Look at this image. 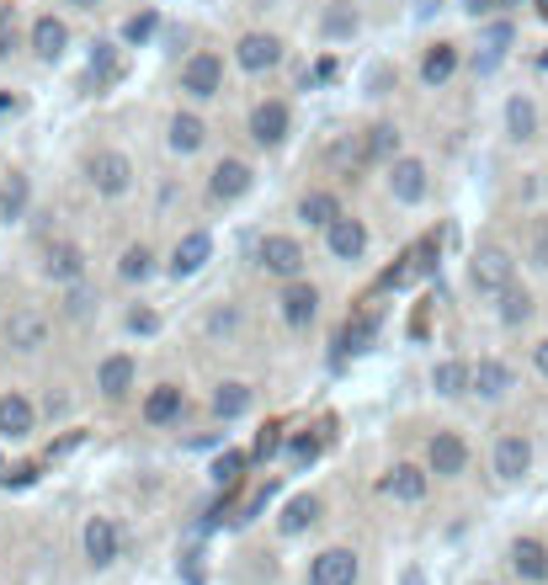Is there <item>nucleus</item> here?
Here are the masks:
<instances>
[{
	"label": "nucleus",
	"instance_id": "f257e3e1",
	"mask_svg": "<svg viewBox=\"0 0 548 585\" xmlns=\"http://www.w3.org/2000/svg\"><path fill=\"white\" fill-rule=\"evenodd\" d=\"M251 261L261 277H277V283H298L303 272H309V251H303V240L298 235H261L251 246Z\"/></svg>",
	"mask_w": 548,
	"mask_h": 585
},
{
	"label": "nucleus",
	"instance_id": "f03ea898",
	"mask_svg": "<svg viewBox=\"0 0 548 585\" xmlns=\"http://www.w3.org/2000/svg\"><path fill=\"white\" fill-rule=\"evenodd\" d=\"M516 283V255L507 251V246H474V255H468V288L479 292V298H501V292Z\"/></svg>",
	"mask_w": 548,
	"mask_h": 585
},
{
	"label": "nucleus",
	"instance_id": "7ed1b4c3",
	"mask_svg": "<svg viewBox=\"0 0 548 585\" xmlns=\"http://www.w3.org/2000/svg\"><path fill=\"white\" fill-rule=\"evenodd\" d=\"M133 181H139V170L128 160L123 150H96V155H85V187L96 192V198H107V203H118L133 192Z\"/></svg>",
	"mask_w": 548,
	"mask_h": 585
},
{
	"label": "nucleus",
	"instance_id": "20e7f679",
	"mask_svg": "<svg viewBox=\"0 0 548 585\" xmlns=\"http://www.w3.org/2000/svg\"><path fill=\"white\" fill-rule=\"evenodd\" d=\"M176 91H181L187 102H213V96H224V53L198 48L192 59H181V70H176Z\"/></svg>",
	"mask_w": 548,
	"mask_h": 585
},
{
	"label": "nucleus",
	"instance_id": "39448f33",
	"mask_svg": "<svg viewBox=\"0 0 548 585\" xmlns=\"http://www.w3.org/2000/svg\"><path fill=\"white\" fill-rule=\"evenodd\" d=\"M383 192L400 203V208H421L431 198V166L421 155H400L394 166H383Z\"/></svg>",
	"mask_w": 548,
	"mask_h": 585
},
{
	"label": "nucleus",
	"instance_id": "423d86ee",
	"mask_svg": "<svg viewBox=\"0 0 548 585\" xmlns=\"http://www.w3.org/2000/svg\"><path fill=\"white\" fill-rule=\"evenodd\" d=\"M373 251V229H368V218H357V213H341L336 224L325 229V255L341 261V266H357V261H368Z\"/></svg>",
	"mask_w": 548,
	"mask_h": 585
},
{
	"label": "nucleus",
	"instance_id": "0eeeda50",
	"mask_svg": "<svg viewBox=\"0 0 548 585\" xmlns=\"http://www.w3.org/2000/svg\"><path fill=\"white\" fill-rule=\"evenodd\" d=\"M251 192H255L251 160H240V155H224V160L209 170V198L218 203V208H235V203H246Z\"/></svg>",
	"mask_w": 548,
	"mask_h": 585
},
{
	"label": "nucleus",
	"instance_id": "6e6552de",
	"mask_svg": "<svg viewBox=\"0 0 548 585\" xmlns=\"http://www.w3.org/2000/svg\"><path fill=\"white\" fill-rule=\"evenodd\" d=\"M288 133H294V107H288L283 96L255 102L251 107V144L255 150H283V144H288Z\"/></svg>",
	"mask_w": 548,
	"mask_h": 585
},
{
	"label": "nucleus",
	"instance_id": "1a4fd4ad",
	"mask_svg": "<svg viewBox=\"0 0 548 585\" xmlns=\"http://www.w3.org/2000/svg\"><path fill=\"white\" fill-rule=\"evenodd\" d=\"M283 59H288V43L277 33H240L235 38V64L246 75H272V70H283Z\"/></svg>",
	"mask_w": 548,
	"mask_h": 585
},
{
	"label": "nucleus",
	"instance_id": "9d476101",
	"mask_svg": "<svg viewBox=\"0 0 548 585\" xmlns=\"http://www.w3.org/2000/svg\"><path fill=\"white\" fill-rule=\"evenodd\" d=\"M0 335H5V346H11L16 357H38L43 346H48V314L33 309V303H22V309H11V314H5Z\"/></svg>",
	"mask_w": 548,
	"mask_h": 585
},
{
	"label": "nucleus",
	"instance_id": "9b49d317",
	"mask_svg": "<svg viewBox=\"0 0 548 585\" xmlns=\"http://www.w3.org/2000/svg\"><path fill=\"white\" fill-rule=\"evenodd\" d=\"M362 575V559H357V548H320L314 559H309V570H303V585H357Z\"/></svg>",
	"mask_w": 548,
	"mask_h": 585
},
{
	"label": "nucleus",
	"instance_id": "f8f14e48",
	"mask_svg": "<svg viewBox=\"0 0 548 585\" xmlns=\"http://www.w3.org/2000/svg\"><path fill=\"white\" fill-rule=\"evenodd\" d=\"M38 272L53 283V288H75V283H85L91 261H85V251L75 246V240H48V246H43Z\"/></svg>",
	"mask_w": 548,
	"mask_h": 585
},
{
	"label": "nucleus",
	"instance_id": "ddd939ff",
	"mask_svg": "<svg viewBox=\"0 0 548 585\" xmlns=\"http://www.w3.org/2000/svg\"><path fill=\"white\" fill-rule=\"evenodd\" d=\"M490 474H496L501 485H522V479L533 474V442H527L522 431H501L496 447H490Z\"/></svg>",
	"mask_w": 548,
	"mask_h": 585
},
{
	"label": "nucleus",
	"instance_id": "4468645a",
	"mask_svg": "<svg viewBox=\"0 0 548 585\" xmlns=\"http://www.w3.org/2000/svg\"><path fill=\"white\" fill-rule=\"evenodd\" d=\"M209 261H213V235L209 229H187L166 255V277L170 283H187V277H198Z\"/></svg>",
	"mask_w": 548,
	"mask_h": 585
},
{
	"label": "nucleus",
	"instance_id": "2eb2a0df",
	"mask_svg": "<svg viewBox=\"0 0 548 585\" xmlns=\"http://www.w3.org/2000/svg\"><path fill=\"white\" fill-rule=\"evenodd\" d=\"M320 288L309 283V277H298V283H283V292H277V314H283V325L288 331H309L314 320H320Z\"/></svg>",
	"mask_w": 548,
	"mask_h": 585
},
{
	"label": "nucleus",
	"instance_id": "dca6fc26",
	"mask_svg": "<svg viewBox=\"0 0 548 585\" xmlns=\"http://www.w3.org/2000/svg\"><path fill=\"white\" fill-rule=\"evenodd\" d=\"M133 389H139V362H133L128 351H107V357L96 362V394H102L107 405H123Z\"/></svg>",
	"mask_w": 548,
	"mask_h": 585
},
{
	"label": "nucleus",
	"instance_id": "f3484780",
	"mask_svg": "<svg viewBox=\"0 0 548 585\" xmlns=\"http://www.w3.org/2000/svg\"><path fill=\"white\" fill-rule=\"evenodd\" d=\"M426 468L437 474V479H464L468 474V442L458 431H431V442H426Z\"/></svg>",
	"mask_w": 548,
	"mask_h": 585
},
{
	"label": "nucleus",
	"instance_id": "a211bd4d",
	"mask_svg": "<svg viewBox=\"0 0 548 585\" xmlns=\"http://www.w3.org/2000/svg\"><path fill=\"white\" fill-rule=\"evenodd\" d=\"M27 48H33V59H38V64H59V59L70 53V22H64V16H53V11L33 16V27H27Z\"/></svg>",
	"mask_w": 548,
	"mask_h": 585
},
{
	"label": "nucleus",
	"instance_id": "6ab92c4d",
	"mask_svg": "<svg viewBox=\"0 0 548 585\" xmlns=\"http://www.w3.org/2000/svg\"><path fill=\"white\" fill-rule=\"evenodd\" d=\"M431 479H437V474H431L426 463H394V468L383 474L379 490L389 496V501H400V505H421L426 496H431Z\"/></svg>",
	"mask_w": 548,
	"mask_h": 585
},
{
	"label": "nucleus",
	"instance_id": "aec40b11",
	"mask_svg": "<svg viewBox=\"0 0 548 585\" xmlns=\"http://www.w3.org/2000/svg\"><path fill=\"white\" fill-rule=\"evenodd\" d=\"M81 548L85 559L96 564V570H107V564H118V553H123V533H118V522L112 516H91L81 533Z\"/></svg>",
	"mask_w": 548,
	"mask_h": 585
},
{
	"label": "nucleus",
	"instance_id": "412c9836",
	"mask_svg": "<svg viewBox=\"0 0 548 585\" xmlns=\"http://www.w3.org/2000/svg\"><path fill=\"white\" fill-rule=\"evenodd\" d=\"M33 431H38V405L22 389H5L0 394V437L5 442H27Z\"/></svg>",
	"mask_w": 548,
	"mask_h": 585
},
{
	"label": "nucleus",
	"instance_id": "4be33fe9",
	"mask_svg": "<svg viewBox=\"0 0 548 585\" xmlns=\"http://www.w3.org/2000/svg\"><path fill=\"white\" fill-rule=\"evenodd\" d=\"M203 144H209V123H203L192 107H176L166 123V150L187 160V155H203Z\"/></svg>",
	"mask_w": 548,
	"mask_h": 585
},
{
	"label": "nucleus",
	"instance_id": "5701e85b",
	"mask_svg": "<svg viewBox=\"0 0 548 585\" xmlns=\"http://www.w3.org/2000/svg\"><path fill=\"white\" fill-rule=\"evenodd\" d=\"M405 155V128L400 123H368L362 128V166H394Z\"/></svg>",
	"mask_w": 548,
	"mask_h": 585
},
{
	"label": "nucleus",
	"instance_id": "b1692460",
	"mask_svg": "<svg viewBox=\"0 0 548 585\" xmlns=\"http://www.w3.org/2000/svg\"><path fill=\"white\" fill-rule=\"evenodd\" d=\"M511 389H516V368L501 362V357H479L474 362V394L485 399V405H501Z\"/></svg>",
	"mask_w": 548,
	"mask_h": 585
},
{
	"label": "nucleus",
	"instance_id": "393cba45",
	"mask_svg": "<svg viewBox=\"0 0 548 585\" xmlns=\"http://www.w3.org/2000/svg\"><path fill=\"white\" fill-rule=\"evenodd\" d=\"M458 64H464V53H458V43H431L421 53V85H431V91H442V85L458 81Z\"/></svg>",
	"mask_w": 548,
	"mask_h": 585
},
{
	"label": "nucleus",
	"instance_id": "a878e982",
	"mask_svg": "<svg viewBox=\"0 0 548 585\" xmlns=\"http://www.w3.org/2000/svg\"><path fill=\"white\" fill-rule=\"evenodd\" d=\"M181 410H187V389L181 383H155L144 394V405H139L144 426H170V420H181Z\"/></svg>",
	"mask_w": 548,
	"mask_h": 585
},
{
	"label": "nucleus",
	"instance_id": "bb28decb",
	"mask_svg": "<svg viewBox=\"0 0 548 585\" xmlns=\"http://www.w3.org/2000/svg\"><path fill=\"white\" fill-rule=\"evenodd\" d=\"M213 420H246L255 410V389L251 383H240V378H224L218 389H213Z\"/></svg>",
	"mask_w": 548,
	"mask_h": 585
},
{
	"label": "nucleus",
	"instance_id": "cd10ccee",
	"mask_svg": "<svg viewBox=\"0 0 548 585\" xmlns=\"http://www.w3.org/2000/svg\"><path fill=\"white\" fill-rule=\"evenodd\" d=\"M511 43H516V27H511L507 16H496V22H485V27H479V59H474V64H479V75H490V70L507 59Z\"/></svg>",
	"mask_w": 548,
	"mask_h": 585
},
{
	"label": "nucleus",
	"instance_id": "c85d7f7f",
	"mask_svg": "<svg viewBox=\"0 0 548 585\" xmlns=\"http://www.w3.org/2000/svg\"><path fill=\"white\" fill-rule=\"evenodd\" d=\"M341 213L346 208H341V198L331 192V187H309V192L298 198V224H309V229H320V235L336 224Z\"/></svg>",
	"mask_w": 548,
	"mask_h": 585
},
{
	"label": "nucleus",
	"instance_id": "c756f323",
	"mask_svg": "<svg viewBox=\"0 0 548 585\" xmlns=\"http://www.w3.org/2000/svg\"><path fill=\"white\" fill-rule=\"evenodd\" d=\"M544 133V118H538V102L527 96V91H516L507 102V139L511 144H533Z\"/></svg>",
	"mask_w": 548,
	"mask_h": 585
},
{
	"label": "nucleus",
	"instance_id": "7c9ffc66",
	"mask_svg": "<svg viewBox=\"0 0 548 585\" xmlns=\"http://www.w3.org/2000/svg\"><path fill=\"white\" fill-rule=\"evenodd\" d=\"M431 389H437L442 399H464V394H474V362H464V357H442V362L431 368Z\"/></svg>",
	"mask_w": 548,
	"mask_h": 585
},
{
	"label": "nucleus",
	"instance_id": "2f4dec72",
	"mask_svg": "<svg viewBox=\"0 0 548 585\" xmlns=\"http://www.w3.org/2000/svg\"><path fill=\"white\" fill-rule=\"evenodd\" d=\"M155 272H160V255H155V246H144V240H133V246L118 255V283H128V288H144Z\"/></svg>",
	"mask_w": 548,
	"mask_h": 585
},
{
	"label": "nucleus",
	"instance_id": "473e14b6",
	"mask_svg": "<svg viewBox=\"0 0 548 585\" xmlns=\"http://www.w3.org/2000/svg\"><path fill=\"white\" fill-rule=\"evenodd\" d=\"M511 570H516V581L544 585L548 581V548L538 544V538H516V544H511Z\"/></svg>",
	"mask_w": 548,
	"mask_h": 585
},
{
	"label": "nucleus",
	"instance_id": "72a5a7b5",
	"mask_svg": "<svg viewBox=\"0 0 548 585\" xmlns=\"http://www.w3.org/2000/svg\"><path fill=\"white\" fill-rule=\"evenodd\" d=\"M320 511H325V501H320V496H294V501L283 505V516H277V533H283V538L309 533V527L320 522Z\"/></svg>",
	"mask_w": 548,
	"mask_h": 585
},
{
	"label": "nucleus",
	"instance_id": "f704fd0d",
	"mask_svg": "<svg viewBox=\"0 0 548 585\" xmlns=\"http://www.w3.org/2000/svg\"><path fill=\"white\" fill-rule=\"evenodd\" d=\"M533 309H538V298H533L527 288H516V283H511V288L496 298V320H501L507 331H522V325L533 320Z\"/></svg>",
	"mask_w": 548,
	"mask_h": 585
},
{
	"label": "nucleus",
	"instance_id": "c9c22d12",
	"mask_svg": "<svg viewBox=\"0 0 548 585\" xmlns=\"http://www.w3.org/2000/svg\"><path fill=\"white\" fill-rule=\"evenodd\" d=\"M357 27H362V16H357V5L352 0H331L325 5V16H320V33L336 43V38H357Z\"/></svg>",
	"mask_w": 548,
	"mask_h": 585
},
{
	"label": "nucleus",
	"instance_id": "e433bc0d",
	"mask_svg": "<svg viewBox=\"0 0 548 585\" xmlns=\"http://www.w3.org/2000/svg\"><path fill=\"white\" fill-rule=\"evenodd\" d=\"M118 75H123V64H118V48H112V43H96V53H91V64H85V81L102 91V85H112Z\"/></svg>",
	"mask_w": 548,
	"mask_h": 585
},
{
	"label": "nucleus",
	"instance_id": "4c0bfd02",
	"mask_svg": "<svg viewBox=\"0 0 548 585\" xmlns=\"http://www.w3.org/2000/svg\"><path fill=\"white\" fill-rule=\"evenodd\" d=\"M240 325H246L240 303H213L209 320H203V331H209L213 341H235V335H240Z\"/></svg>",
	"mask_w": 548,
	"mask_h": 585
},
{
	"label": "nucleus",
	"instance_id": "58836bf2",
	"mask_svg": "<svg viewBox=\"0 0 548 585\" xmlns=\"http://www.w3.org/2000/svg\"><path fill=\"white\" fill-rule=\"evenodd\" d=\"M27 208V176H0V218H22Z\"/></svg>",
	"mask_w": 548,
	"mask_h": 585
},
{
	"label": "nucleus",
	"instance_id": "ea45409f",
	"mask_svg": "<svg viewBox=\"0 0 548 585\" xmlns=\"http://www.w3.org/2000/svg\"><path fill=\"white\" fill-rule=\"evenodd\" d=\"M96 303H102V298H96V288L75 283V288H64V303H59V309H64V320H75V325H81V320H91V314H96Z\"/></svg>",
	"mask_w": 548,
	"mask_h": 585
},
{
	"label": "nucleus",
	"instance_id": "a19ab883",
	"mask_svg": "<svg viewBox=\"0 0 548 585\" xmlns=\"http://www.w3.org/2000/svg\"><path fill=\"white\" fill-rule=\"evenodd\" d=\"M123 325H128V335H160V314H155L150 303H133L123 314Z\"/></svg>",
	"mask_w": 548,
	"mask_h": 585
},
{
	"label": "nucleus",
	"instance_id": "79ce46f5",
	"mask_svg": "<svg viewBox=\"0 0 548 585\" xmlns=\"http://www.w3.org/2000/svg\"><path fill=\"white\" fill-rule=\"evenodd\" d=\"M527 261L548 272V218H533V229H527Z\"/></svg>",
	"mask_w": 548,
	"mask_h": 585
},
{
	"label": "nucleus",
	"instance_id": "37998d69",
	"mask_svg": "<svg viewBox=\"0 0 548 585\" xmlns=\"http://www.w3.org/2000/svg\"><path fill=\"white\" fill-rule=\"evenodd\" d=\"M16 48H27V33H22L16 11H5V16H0V59H5V53H16Z\"/></svg>",
	"mask_w": 548,
	"mask_h": 585
},
{
	"label": "nucleus",
	"instance_id": "c03bdc74",
	"mask_svg": "<svg viewBox=\"0 0 548 585\" xmlns=\"http://www.w3.org/2000/svg\"><path fill=\"white\" fill-rule=\"evenodd\" d=\"M277 453H283V426H266L255 437V458H277Z\"/></svg>",
	"mask_w": 548,
	"mask_h": 585
},
{
	"label": "nucleus",
	"instance_id": "a18cd8bd",
	"mask_svg": "<svg viewBox=\"0 0 548 585\" xmlns=\"http://www.w3.org/2000/svg\"><path fill=\"white\" fill-rule=\"evenodd\" d=\"M507 5L511 0H468V16H474V22H490V16H501Z\"/></svg>",
	"mask_w": 548,
	"mask_h": 585
},
{
	"label": "nucleus",
	"instance_id": "49530a36",
	"mask_svg": "<svg viewBox=\"0 0 548 585\" xmlns=\"http://www.w3.org/2000/svg\"><path fill=\"white\" fill-rule=\"evenodd\" d=\"M150 33H155V16H133V22H128V27H123V38L133 43V48H139V43L150 38Z\"/></svg>",
	"mask_w": 548,
	"mask_h": 585
},
{
	"label": "nucleus",
	"instance_id": "de8ad7c7",
	"mask_svg": "<svg viewBox=\"0 0 548 585\" xmlns=\"http://www.w3.org/2000/svg\"><path fill=\"white\" fill-rule=\"evenodd\" d=\"M368 335H373V320H362L357 331H346V346H352V351H362V341H368Z\"/></svg>",
	"mask_w": 548,
	"mask_h": 585
},
{
	"label": "nucleus",
	"instance_id": "09e8293b",
	"mask_svg": "<svg viewBox=\"0 0 548 585\" xmlns=\"http://www.w3.org/2000/svg\"><path fill=\"white\" fill-rule=\"evenodd\" d=\"M314 453H320V442H314V437H298V442H294V458L298 463H309Z\"/></svg>",
	"mask_w": 548,
	"mask_h": 585
},
{
	"label": "nucleus",
	"instance_id": "8fccbe9b",
	"mask_svg": "<svg viewBox=\"0 0 548 585\" xmlns=\"http://www.w3.org/2000/svg\"><path fill=\"white\" fill-rule=\"evenodd\" d=\"M240 453H229V458H218V468H213V474H218V479H235V474H240Z\"/></svg>",
	"mask_w": 548,
	"mask_h": 585
},
{
	"label": "nucleus",
	"instance_id": "3c124183",
	"mask_svg": "<svg viewBox=\"0 0 548 585\" xmlns=\"http://www.w3.org/2000/svg\"><path fill=\"white\" fill-rule=\"evenodd\" d=\"M43 410L59 420V416H70V399H64V394H48V399H43Z\"/></svg>",
	"mask_w": 548,
	"mask_h": 585
},
{
	"label": "nucleus",
	"instance_id": "603ef678",
	"mask_svg": "<svg viewBox=\"0 0 548 585\" xmlns=\"http://www.w3.org/2000/svg\"><path fill=\"white\" fill-rule=\"evenodd\" d=\"M533 368H538V378H548V335L533 346Z\"/></svg>",
	"mask_w": 548,
	"mask_h": 585
},
{
	"label": "nucleus",
	"instance_id": "864d4df0",
	"mask_svg": "<svg viewBox=\"0 0 548 585\" xmlns=\"http://www.w3.org/2000/svg\"><path fill=\"white\" fill-rule=\"evenodd\" d=\"M64 5H75V11H96L102 0H64Z\"/></svg>",
	"mask_w": 548,
	"mask_h": 585
},
{
	"label": "nucleus",
	"instance_id": "5fc2aeb1",
	"mask_svg": "<svg viewBox=\"0 0 548 585\" xmlns=\"http://www.w3.org/2000/svg\"><path fill=\"white\" fill-rule=\"evenodd\" d=\"M5 11H11V5H0V16H5Z\"/></svg>",
	"mask_w": 548,
	"mask_h": 585
},
{
	"label": "nucleus",
	"instance_id": "6e6d98bb",
	"mask_svg": "<svg viewBox=\"0 0 548 585\" xmlns=\"http://www.w3.org/2000/svg\"><path fill=\"white\" fill-rule=\"evenodd\" d=\"M479 585H496V581H479Z\"/></svg>",
	"mask_w": 548,
	"mask_h": 585
}]
</instances>
